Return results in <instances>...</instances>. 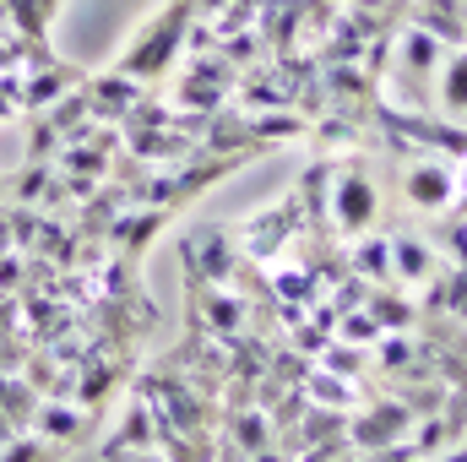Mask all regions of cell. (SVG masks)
Masks as SVG:
<instances>
[{
    "label": "cell",
    "mask_w": 467,
    "mask_h": 462,
    "mask_svg": "<svg viewBox=\"0 0 467 462\" xmlns=\"http://www.w3.org/2000/svg\"><path fill=\"white\" fill-rule=\"evenodd\" d=\"M305 234V207H299V196L288 191V196H277L266 213H255V218H244L234 239H239V250L250 256V261H261V267H277V256L294 245Z\"/></svg>",
    "instance_id": "3957f363"
},
{
    "label": "cell",
    "mask_w": 467,
    "mask_h": 462,
    "mask_svg": "<svg viewBox=\"0 0 467 462\" xmlns=\"http://www.w3.org/2000/svg\"><path fill=\"white\" fill-rule=\"evenodd\" d=\"M22 66H11V71H0V120H16L22 115Z\"/></svg>",
    "instance_id": "9a60e30c"
},
{
    "label": "cell",
    "mask_w": 467,
    "mask_h": 462,
    "mask_svg": "<svg viewBox=\"0 0 467 462\" xmlns=\"http://www.w3.org/2000/svg\"><path fill=\"white\" fill-rule=\"evenodd\" d=\"M5 250H16V234H11V202L0 196V256Z\"/></svg>",
    "instance_id": "e0dca14e"
},
{
    "label": "cell",
    "mask_w": 467,
    "mask_h": 462,
    "mask_svg": "<svg viewBox=\"0 0 467 462\" xmlns=\"http://www.w3.org/2000/svg\"><path fill=\"white\" fill-rule=\"evenodd\" d=\"M55 180V158H27L11 180H5V202H22V207H38L44 191Z\"/></svg>",
    "instance_id": "4fadbf2b"
},
{
    "label": "cell",
    "mask_w": 467,
    "mask_h": 462,
    "mask_svg": "<svg viewBox=\"0 0 467 462\" xmlns=\"http://www.w3.org/2000/svg\"><path fill=\"white\" fill-rule=\"evenodd\" d=\"M327 207H332V229L343 239H358V234L375 229V213H380V191H375V174L369 163L348 152L332 163V185H327Z\"/></svg>",
    "instance_id": "7a4b0ae2"
},
{
    "label": "cell",
    "mask_w": 467,
    "mask_h": 462,
    "mask_svg": "<svg viewBox=\"0 0 467 462\" xmlns=\"http://www.w3.org/2000/svg\"><path fill=\"white\" fill-rule=\"evenodd\" d=\"M191 22H196V5L191 0H169L136 38H130V49L119 55L115 71L125 77H136V82H158L174 60H180V49H185V33H191Z\"/></svg>",
    "instance_id": "6da1fadb"
},
{
    "label": "cell",
    "mask_w": 467,
    "mask_h": 462,
    "mask_svg": "<svg viewBox=\"0 0 467 462\" xmlns=\"http://www.w3.org/2000/svg\"><path fill=\"white\" fill-rule=\"evenodd\" d=\"M66 452V446H55V441H44V436H11L5 446H0V462H55Z\"/></svg>",
    "instance_id": "5bb4252c"
},
{
    "label": "cell",
    "mask_w": 467,
    "mask_h": 462,
    "mask_svg": "<svg viewBox=\"0 0 467 462\" xmlns=\"http://www.w3.org/2000/svg\"><path fill=\"white\" fill-rule=\"evenodd\" d=\"M27 77H22V115H38V110H49L55 99H66L71 88H82V71L77 66H66L60 55H49V60H38V66H22Z\"/></svg>",
    "instance_id": "8992f818"
},
{
    "label": "cell",
    "mask_w": 467,
    "mask_h": 462,
    "mask_svg": "<svg viewBox=\"0 0 467 462\" xmlns=\"http://www.w3.org/2000/svg\"><path fill=\"white\" fill-rule=\"evenodd\" d=\"M163 224H169V213H163V207H125L115 224H109L104 245H109L115 256H125V261H141V250L158 239Z\"/></svg>",
    "instance_id": "30bf717a"
},
{
    "label": "cell",
    "mask_w": 467,
    "mask_h": 462,
    "mask_svg": "<svg viewBox=\"0 0 467 462\" xmlns=\"http://www.w3.org/2000/svg\"><path fill=\"white\" fill-rule=\"evenodd\" d=\"M239 256H244V250H239L234 229H223V224H207V229L185 234V245H180L185 278H191V283H213V289H229L234 283Z\"/></svg>",
    "instance_id": "5b68a950"
},
{
    "label": "cell",
    "mask_w": 467,
    "mask_h": 462,
    "mask_svg": "<svg viewBox=\"0 0 467 462\" xmlns=\"http://www.w3.org/2000/svg\"><path fill=\"white\" fill-rule=\"evenodd\" d=\"M337 462H375V457H369V452H358V446H353V452H343V457H337Z\"/></svg>",
    "instance_id": "d6986e66"
},
{
    "label": "cell",
    "mask_w": 467,
    "mask_h": 462,
    "mask_svg": "<svg viewBox=\"0 0 467 462\" xmlns=\"http://www.w3.org/2000/svg\"><path fill=\"white\" fill-rule=\"evenodd\" d=\"M152 436H158V414L147 408V397H136V403L125 408V419L115 425V436L104 441V457H119V452H147V446H152Z\"/></svg>",
    "instance_id": "7c38bea8"
},
{
    "label": "cell",
    "mask_w": 467,
    "mask_h": 462,
    "mask_svg": "<svg viewBox=\"0 0 467 462\" xmlns=\"http://www.w3.org/2000/svg\"><path fill=\"white\" fill-rule=\"evenodd\" d=\"M82 93H88V104H93V120H119L136 110V99L147 93V82H136V77H125V71H99V77H82Z\"/></svg>",
    "instance_id": "ba28073f"
},
{
    "label": "cell",
    "mask_w": 467,
    "mask_h": 462,
    "mask_svg": "<svg viewBox=\"0 0 467 462\" xmlns=\"http://www.w3.org/2000/svg\"><path fill=\"white\" fill-rule=\"evenodd\" d=\"M435 462H467V446H462V441H457V446H446V452H441V457H435Z\"/></svg>",
    "instance_id": "ac0fdd59"
},
{
    "label": "cell",
    "mask_w": 467,
    "mask_h": 462,
    "mask_svg": "<svg viewBox=\"0 0 467 462\" xmlns=\"http://www.w3.org/2000/svg\"><path fill=\"white\" fill-rule=\"evenodd\" d=\"M402 196H408L413 213H451L457 196H462V169L451 158L413 152L408 169H402Z\"/></svg>",
    "instance_id": "277c9868"
},
{
    "label": "cell",
    "mask_w": 467,
    "mask_h": 462,
    "mask_svg": "<svg viewBox=\"0 0 467 462\" xmlns=\"http://www.w3.org/2000/svg\"><path fill=\"white\" fill-rule=\"evenodd\" d=\"M93 425H99V414H88L77 397H44L38 414H33V430H38L44 441H55V446H77V441H88Z\"/></svg>",
    "instance_id": "52a82bcc"
},
{
    "label": "cell",
    "mask_w": 467,
    "mask_h": 462,
    "mask_svg": "<svg viewBox=\"0 0 467 462\" xmlns=\"http://www.w3.org/2000/svg\"><path fill=\"white\" fill-rule=\"evenodd\" d=\"M22 278H27V256L22 250H5L0 256V294H22Z\"/></svg>",
    "instance_id": "2e32d148"
},
{
    "label": "cell",
    "mask_w": 467,
    "mask_h": 462,
    "mask_svg": "<svg viewBox=\"0 0 467 462\" xmlns=\"http://www.w3.org/2000/svg\"><path fill=\"white\" fill-rule=\"evenodd\" d=\"M441 267H446V256L435 250V239H424V234H397L391 239V283L397 289H419Z\"/></svg>",
    "instance_id": "9c48e42d"
},
{
    "label": "cell",
    "mask_w": 467,
    "mask_h": 462,
    "mask_svg": "<svg viewBox=\"0 0 467 462\" xmlns=\"http://www.w3.org/2000/svg\"><path fill=\"white\" fill-rule=\"evenodd\" d=\"M348 272L364 278L369 289L391 283V239L386 234H358V239H348Z\"/></svg>",
    "instance_id": "8fae6325"
}]
</instances>
